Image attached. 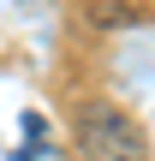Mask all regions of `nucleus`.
<instances>
[{
  "instance_id": "1",
  "label": "nucleus",
  "mask_w": 155,
  "mask_h": 161,
  "mask_svg": "<svg viewBox=\"0 0 155 161\" xmlns=\"http://www.w3.org/2000/svg\"><path fill=\"white\" fill-rule=\"evenodd\" d=\"M78 149L90 161H149L143 131H137L119 108H108V102L84 108V119H78Z\"/></svg>"
}]
</instances>
